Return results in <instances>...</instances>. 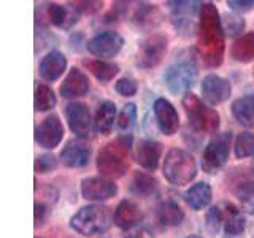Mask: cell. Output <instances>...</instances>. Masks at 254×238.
I'll list each match as a JSON object with an SVG mask.
<instances>
[{"instance_id":"obj_1","label":"cell","mask_w":254,"mask_h":238,"mask_svg":"<svg viewBox=\"0 0 254 238\" xmlns=\"http://www.w3.org/2000/svg\"><path fill=\"white\" fill-rule=\"evenodd\" d=\"M224 29L214 3H202L197 24V50L206 67H219L224 60Z\"/></svg>"},{"instance_id":"obj_2","label":"cell","mask_w":254,"mask_h":238,"mask_svg":"<svg viewBox=\"0 0 254 238\" xmlns=\"http://www.w3.org/2000/svg\"><path fill=\"white\" fill-rule=\"evenodd\" d=\"M132 149V137L130 135H123L118 137L115 141L108 143L103 146L97 159H95V165L100 172L102 177L108 179L121 178L129 170V154Z\"/></svg>"},{"instance_id":"obj_3","label":"cell","mask_w":254,"mask_h":238,"mask_svg":"<svg viewBox=\"0 0 254 238\" xmlns=\"http://www.w3.org/2000/svg\"><path fill=\"white\" fill-rule=\"evenodd\" d=\"M115 222V216L110 208L103 205H87L79 208L70 218V227L76 234L84 237H94L105 234Z\"/></svg>"},{"instance_id":"obj_4","label":"cell","mask_w":254,"mask_h":238,"mask_svg":"<svg viewBox=\"0 0 254 238\" xmlns=\"http://www.w3.org/2000/svg\"><path fill=\"white\" fill-rule=\"evenodd\" d=\"M162 173L173 186H186L197 177V162L192 154L185 149L172 148L165 154Z\"/></svg>"},{"instance_id":"obj_5","label":"cell","mask_w":254,"mask_h":238,"mask_svg":"<svg viewBox=\"0 0 254 238\" xmlns=\"http://www.w3.org/2000/svg\"><path fill=\"white\" fill-rule=\"evenodd\" d=\"M198 73L197 60L192 53H183L180 58L167 67L164 73L165 86L173 94H188L194 86Z\"/></svg>"},{"instance_id":"obj_6","label":"cell","mask_w":254,"mask_h":238,"mask_svg":"<svg viewBox=\"0 0 254 238\" xmlns=\"http://www.w3.org/2000/svg\"><path fill=\"white\" fill-rule=\"evenodd\" d=\"M183 108L188 116L189 125L195 132L216 133L221 125V116L216 110L206 107L195 94L188 92L183 95Z\"/></svg>"},{"instance_id":"obj_7","label":"cell","mask_w":254,"mask_h":238,"mask_svg":"<svg viewBox=\"0 0 254 238\" xmlns=\"http://www.w3.org/2000/svg\"><path fill=\"white\" fill-rule=\"evenodd\" d=\"M230 146H232V133H218L206 143L202 153V170L208 175L219 173L229 161Z\"/></svg>"},{"instance_id":"obj_8","label":"cell","mask_w":254,"mask_h":238,"mask_svg":"<svg viewBox=\"0 0 254 238\" xmlns=\"http://www.w3.org/2000/svg\"><path fill=\"white\" fill-rule=\"evenodd\" d=\"M169 48V38L164 34H151L141 40L137 53V65L143 70L157 67Z\"/></svg>"},{"instance_id":"obj_9","label":"cell","mask_w":254,"mask_h":238,"mask_svg":"<svg viewBox=\"0 0 254 238\" xmlns=\"http://www.w3.org/2000/svg\"><path fill=\"white\" fill-rule=\"evenodd\" d=\"M124 46V38L115 30H103L95 34L89 42L86 43L87 51L100 60L111 59L119 54Z\"/></svg>"},{"instance_id":"obj_10","label":"cell","mask_w":254,"mask_h":238,"mask_svg":"<svg viewBox=\"0 0 254 238\" xmlns=\"http://www.w3.org/2000/svg\"><path fill=\"white\" fill-rule=\"evenodd\" d=\"M65 118L70 130L73 132L78 138H89L92 132V115L89 107L83 102H71L65 107Z\"/></svg>"},{"instance_id":"obj_11","label":"cell","mask_w":254,"mask_h":238,"mask_svg":"<svg viewBox=\"0 0 254 238\" xmlns=\"http://www.w3.org/2000/svg\"><path fill=\"white\" fill-rule=\"evenodd\" d=\"M118 184L105 177H89L81 181V195L89 202H105L116 197Z\"/></svg>"},{"instance_id":"obj_12","label":"cell","mask_w":254,"mask_h":238,"mask_svg":"<svg viewBox=\"0 0 254 238\" xmlns=\"http://www.w3.org/2000/svg\"><path fill=\"white\" fill-rule=\"evenodd\" d=\"M64 138V125L59 116L51 115L43 119L42 124L37 125L35 129V141L38 146L45 149H54L61 145Z\"/></svg>"},{"instance_id":"obj_13","label":"cell","mask_w":254,"mask_h":238,"mask_svg":"<svg viewBox=\"0 0 254 238\" xmlns=\"http://www.w3.org/2000/svg\"><path fill=\"white\" fill-rule=\"evenodd\" d=\"M153 111H154V118H156L159 130H161L164 135L172 137V135L178 132L180 116H178L177 108H175L169 100L164 97L156 99L154 105H153Z\"/></svg>"},{"instance_id":"obj_14","label":"cell","mask_w":254,"mask_h":238,"mask_svg":"<svg viewBox=\"0 0 254 238\" xmlns=\"http://www.w3.org/2000/svg\"><path fill=\"white\" fill-rule=\"evenodd\" d=\"M200 89L206 102L211 103V105H219V103L226 102L230 97V94H232V84L226 78L210 73L202 79Z\"/></svg>"},{"instance_id":"obj_15","label":"cell","mask_w":254,"mask_h":238,"mask_svg":"<svg viewBox=\"0 0 254 238\" xmlns=\"http://www.w3.org/2000/svg\"><path fill=\"white\" fill-rule=\"evenodd\" d=\"M92 149L81 138L70 140L61 151V162L68 169H83L91 161Z\"/></svg>"},{"instance_id":"obj_16","label":"cell","mask_w":254,"mask_h":238,"mask_svg":"<svg viewBox=\"0 0 254 238\" xmlns=\"http://www.w3.org/2000/svg\"><path fill=\"white\" fill-rule=\"evenodd\" d=\"M162 157V145L154 140H140L135 146V159L146 172L157 170Z\"/></svg>"},{"instance_id":"obj_17","label":"cell","mask_w":254,"mask_h":238,"mask_svg":"<svg viewBox=\"0 0 254 238\" xmlns=\"http://www.w3.org/2000/svg\"><path fill=\"white\" fill-rule=\"evenodd\" d=\"M59 92L64 99H78L89 92V78L81 70L73 67L68 70V73L59 87Z\"/></svg>"},{"instance_id":"obj_18","label":"cell","mask_w":254,"mask_h":238,"mask_svg":"<svg viewBox=\"0 0 254 238\" xmlns=\"http://www.w3.org/2000/svg\"><path fill=\"white\" fill-rule=\"evenodd\" d=\"M67 68V58L61 51H50L45 58L40 60L38 73L42 79L48 83H53L59 79Z\"/></svg>"},{"instance_id":"obj_19","label":"cell","mask_w":254,"mask_h":238,"mask_svg":"<svg viewBox=\"0 0 254 238\" xmlns=\"http://www.w3.org/2000/svg\"><path fill=\"white\" fill-rule=\"evenodd\" d=\"M113 216H115V224L127 232V230H130L133 227H138V224L143 219V213L137 203L126 198V200H123L116 206Z\"/></svg>"},{"instance_id":"obj_20","label":"cell","mask_w":254,"mask_h":238,"mask_svg":"<svg viewBox=\"0 0 254 238\" xmlns=\"http://www.w3.org/2000/svg\"><path fill=\"white\" fill-rule=\"evenodd\" d=\"M48 19H50L51 24L56 27L70 30L79 21V11L75 6L50 3L48 5Z\"/></svg>"},{"instance_id":"obj_21","label":"cell","mask_w":254,"mask_h":238,"mask_svg":"<svg viewBox=\"0 0 254 238\" xmlns=\"http://www.w3.org/2000/svg\"><path fill=\"white\" fill-rule=\"evenodd\" d=\"M224 210V234L226 238H243L246 229V219L243 213L232 203L222 205Z\"/></svg>"},{"instance_id":"obj_22","label":"cell","mask_w":254,"mask_h":238,"mask_svg":"<svg viewBox=\"0 0 254 238\" xmlns=\"http://www.w3.org/2000/svg\"><path fill=\"white\" fill-rule=\"evenodd\" d=\"M115 122H118V110L113 102H102L94 118V127L100 135H110L115 129Z\"/></svg>"},{"instance_id":"obj_23","label":"cell","mask_w":254,"mask_h":238,"mask_svg":"<svg viewBox=\"0 0 254 238\" xmlns=\"http://www.w3.org/2000/svg\"><path fill=\"white\" fill-rule=\"evenodd\" d=\"M186 203L192 208L194 211H202L205 210L206 206L211 203V198H213V190H211V186L208 182H197V184L190 186L185 194Z\"/></svg>"},{"instance_id":"obj_24","label":"cell","mask_w":254,"mask_h":238,"mask_svg":"<svg viewBox=\"0 0 254 238\" xmlns=\"http://www.w3.org/2000/svg\"><path fill=\"white\" fill-rule=\"evenodd\" d=\"M232 192L238 198L242 210L254 214V179L248 177H242L234 181Z\"/></svg>"},{"instance_id":"obj_25","label":"cell","mask_w":254,"mask_h":238,"mask_svg":"<svg viewBox=\"0 0 254 238\" xmlns=\"http://www.w3.org/2000/svg\"><path fill=\"white\" fill-rule=\"evenodd\" d=\"M156 219L162 227H175L180 226L183 219H185V211L181 210V206L178 203L167 200L157 205Z\"/></svg>"},{"instance_id":"obj_26","label":"cell","mask_w":254,"mask_h":238,"mask_svg":"<svg viewBox=\"0 0 254 238\" xmlns=\"http://www.w3.org/2000/svg\"><path fill=\"white\" fill-rule=\"evenodd\" d=\"M232 116L238 124H242L248 129L254 127V95H243L234 100L232 107Z\"/></svg>"},{"instance_id":"obj_27","label":"cell","mask_w":254,"mask_h":238,"mask_svg":"<svg viewBox=\"0 0 254 238\" xmlns=\"http://www.w3.org/2000/svg\"><path fill=\"white\" fill-rule=\"evenodd\" d=\"M232 59L240 63H250L254 59V30L238 37L230 48Z\"/></svg>"},{"instance_id":"obj_28","label":"cell","mask_w":254,"mask_h":238,"mask_svg":"<svg viewBox=\"0 0 254 238\" xmlns=\"http://www.w3.org/2000/svg\"><path fill=\"white\" fill-rule=\"evenodd\" d=\"M130 192L137 197H151L157 187L159 182L151 173L146 172H135L130 179Z\"/></svg>"},{"instance_id":"obj_29","label":"cell","mask_w":254,"mask_h":238,"mask_svg":"<svg viewBox=\"0 0 254 238\" xmlns=\"http://www.w3.org/2000/svg\"><path fill=\"white\" fill-rule=\"evenodd\" d=\"M83 65L99 79L100 83L111 81L119 73V65L113 62L100 60V59H84Z\"/></svg>"},{"instance_id":"obj_30","label":"cell","mask_w":254,"mask_h":238,"mask_svg":"<svg viewBox=\"0 0 254 238\" xmlns=\"http://www.w3.org/2000/svg\"><path fill=\"white\" fill-rule=\"evenodd\" d=\"M132 19L138 24L141 29H153L157 24H161L162 14L157 10L156 5H148V3H140L132 14Z\"/></svg>"},{"instance_id":"obj_31","label":"cell","mask_w":254,"mask_h":238,"mask_svg":"<svg viewBox=\"0 0 254 238\" xmlns=\"http://www.w3.org/2000/svg\"><path fill=\"white\" fill-rule=\"evenodd\" d=\"M58 99L56 94L50 86L46 84H38L35 87V110L43 113V111H50L56 107Z\"/></svg>"},{"instance_id":"obj_32","label":"cell","mask_w":254,"mask_h":238,"mask_svg":"<svg viewBox=\"0 0 254 238\" xmlns=\"http://www.w3.org/2000/svg\"><path fill=\"white\" fill-rule=\"evenodd\" d=\"M234 149L237 159L254 157V133L253 132L238 133L234 143Z\"/></svg>"},{"instance_id":"obj_33","label":"cell","mask_w":254,"mask_h":238,"mask_svg":"<svg viewBox=\"0 0 254 238\" xmlns=\"http://www.w3.org/2000/svg\"><path fill=\"white\" fill-rule=\"evenodd\" d=\"M167 5L170 6L173 18H190V19L202 8V2H167Z\"/></svg>"},{"instance_id":"obj_34","label":"cell","mask_w":254,"mask_h":238,"mask_svg":"<svg viewBox=\"0 0 254 238\" xmlns=\"http://www.w3.org/2000/svg\"><path fill=\"white\" fill-rule=\"evenodd\" d=\"M222 29H224V34L229 37H242V32L245 30L246 22L242 16L237 14H224L222 16Z\"/></svg>"},{"instance_id":"obj_35","label":"cell","mask_w":254,"mask_h":238,"mask_svg":"<svg viewBox=\"0 0 254 238\" xmlns=\"http://www.w3.org/2000/svg\"><path fill=\"white\" fill-rule=\"evenodd\" d=\"M221 227H224V210L222 206H211L206 213V229L211 235H216Z\"/></svg>"},{"instance_id":"obj_36","label":"cell","mask_w":254,"mask_h":238,"mask_svg":"<svg viewBox=\"0 0 254 238\" xmlns=\"http://www.w3.org/2000/svg\"><path fill=\"white\" fill-rule=\"evenodd\" d=\"M135 121H137V105L135 103H127L121 113L118 115V127L127 132L135 125Z\"/></svg>"},{"instance_id":"obj_37","label":"cell","mask_w":254,"mask_h":238,"mask_svg":"<svg viewBox=\"0 0 254 238\" xmlns=\"http://www.w3.org/2000/svg\"><path fill=\"white\" fill-rule=\"evenodd\" d=\"M58 167V157L54 154H40L35 159V172L38 175H46L56 170Z\"/></svg>"},{"instance_id":"obj_38","label":"cell","mask_w":254,"mask_h":238,"mask_svg":"<svg viewBox=\"0 0 254 238\" xmlns=\"http://www.w3.org/2000/svg\"><path fill=\"white\" fill-rule=\"evenodd\" d=\"M115 89L119 95H123V97H133L138 91V86H137V81H135L133 78L124 76V78H119L116 81Z\"/></svg>"},{"instance_id":"obj_39","label":"cell","mask_w":254,"mask_h":238,"mask_svg":"<svg viewBox=\"0 0 254 238\" xmlns=\"http://www.w3.org/2000/svg\"><path fill=\"white\" fill-rule=\"evenodd\" d=\"M227 6L237 13H248L254 10V0H229Z\"/></svg>"},{"instance_id":"obj_40","label":"cell","mask_w":254,"mask_h":238,"mask_svg":"<svg viewBox=\"0 0 254 238\" xmlns=\"http://www.w3.org/2000/svg\"><path fill=\"white\" fill-rule=\"evenodd\" d=\"M124 238H154V234L151 232L148 227L138 226V227H133L130 230H127Z\"/></svg>"},{"instance_id":"obj_41","label":"cell","mask_w":254,"mask_h":238,"mask_svg":"<svg viewBox=\"0 0 254 238\" xmlns=\"http://www.w3.org/2000/svg\"><path fill=\"white\" fill-rule=\"evenodd\" d=\"M48 213H50L48 205H45L43 202H37L35 203V224L37 226H43V222L46 221Z\"/></svg>"},{"instance_id":"obj_42","label":"cell","mask_w":254,"mask_h":238,"mask_svg":"<svg viewBox=\"0 0 254 238\" xmlns=\"http://www.w3.org/2000/svg\"><path fill=\"white\" fill-rule=\"evenodd\" d=\"M71 5H73L79 13H81V11L94 13V11L100 10V6H103L102 2H76V3H71Z\"/></svg>"},{"instance_id":"obj_43","label":"cell","mask_w":254,"mask_h":238,"mask_svg":"<svg viewBox=\"0 0 254 238\" xmlns=\"http://www.w3.org/2000/svg\"><path fill=\"white\" fill-rule=\"evenodd\" d=\"M186 238H203V237H200V235H189Z\"/></svg>"},{"instance_id":"obj_44","label":"cell","mask_w":254,"mask_h":238,"mask_svg":"<svg viewBox=\"0 0 254 238\" xmlns=\"http://www.w3.org/2000/svg\"><path fill=\"white\" fill-rule=\"evenodd\" d=\"M37 238H42V237H37Z\"/></svg>"}]
</instances>
